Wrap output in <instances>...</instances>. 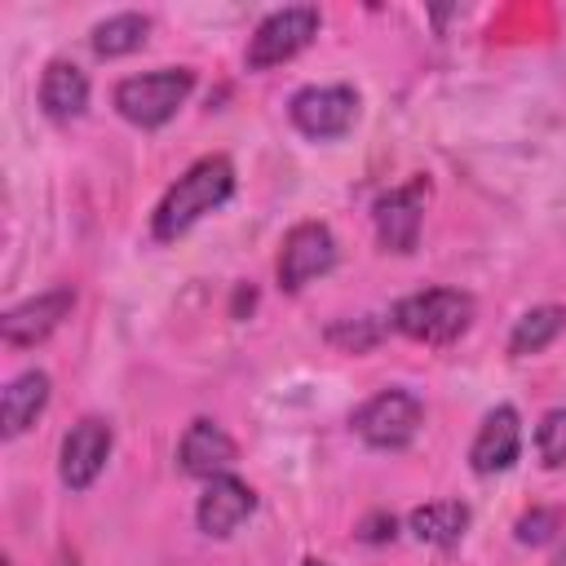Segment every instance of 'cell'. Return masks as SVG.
Returning <instances> with one entry per match:
<instances>
[{"label": "cell", "instance_id": "obj_1", "mask_svg": "<svg viewBox=\"0 0 566 566\" xmlns=\"http://www.w3.org/2000/svg\"><path fill=\"white\" fill-rule=\"evenodd\" d=\"M234 195V164L226 155H203L199 164H190L172 186L168 195L159 199L155 217H150V234L159 243H172L181 239L199 217H208L212 208H221L226 199Z\"/></svg>", "mask_w": 566, "mask_h": 566}, {"label": "cell", "instance_id": "obj_2", "mask_svg": "<svg viewBox=\"0 0 566 566\" xmlns=\"http://www.w3.org/2000/svg\"><path fill=\"white\" fill-rule=\"evenodd\" d=\"M394 332H402L407 340L420 345H451L455 336H464V327L473 323V296L460 287H424L411 292L394 305L389 314Z\"/></svg>", "mask_w": 566, "mask_h": 566}, {"label": "cell", "instance_id": "obj_3", "mask_svg": "<svg viewBox=\"0 0 566 566\" xmlns=\"http://www.w3.org/2000/svg\"><path fill=\"white\" fill-rule=\"evenodd\" d=\"M190 88H195L190 66H164V71L128 75V80L115 84V111L137 128H159L181 111Z\"/></svg>", "mask_w": 566, "mask_h": 566}, {"label": "cell", "instance_id": "obj_4", "mask_svg": "<svg viewBox=\"0 0 566 566\" xmlns=\"http://www.w3.org/2000/svg\"><path fill=\"white\" fill-rule=\"evenodd\" d=\"M354 433L367 442V447H376V451H398V447H407L416 433H420V424H424V402L411 394V389H380V394H371L358 411H354Z\"/></svg>", "mask_w": 566, "mask_h": 566}, {"label": "cell", "instance_id": "obj_5", "mask_svg": "<svg viewBox=\"0 0 566 566\" xmlns=\"http://www.w3.org/2000/svg\"><path fill=\"white\" fill-rule=\"evenodd\" d=\"M287 115L292 124L314 137V142H332V137H345L358 119V93L349 84H305L292 93L287 102Z\"/></svg>", "mask_w": 566, "mask_h": 566}, {"label": "cell", "instance_id": "obj_6", "mask_svg": "<svg viewBox=\"0 0 566 566\" xmlns=\"http://www.w3.org/2000/svg\"><path fill=\"white\" fill-rule=\"evenodd\" d=\"M314 35H318V9L314 4H292V9L270 13L248 40V71H270L287 57H296Z\"/></svg>", "mask_w": 566, "mask_h": 566}, {"label": "cell", "instance_id": "obj_7", "mask_svg": "<svg viewBox=\"0 0 566 566\" xmlns=\"http://www.w3.org/2000/svg\"><path fill=\"white\" fill-rule=\"evenodd\" d=\"M336 265V239L323 221H301L283 234L279 248V287L283 292H301L310 279L327 274Z\"/></svg>", "mask_w": 566, "mask_h": 566}, {"label": "cell", "instance_id": "obj_8", "mask_svg": "<svg viewBox=\"0 0 566 566\" xmlns=\"http://www.w3.org/2000/svg\"><path fill=\"white\" fill-rule=\"evenodd\" d=\"M424 203H429V181L411 177L394 190H385L371 208L376 217V239L385 243V252H411L420 239V221H424Z\"/></svg>", "mask_w": 566, "mask_h": 566}, {"label": "cell", "instance_id": "obj_9", "mask_svg": "<svg viewBox=\"0 0 566 566\" xmlns=\"http://www.w3.org/2000/svg\"><path fill=\"white\" fill-rule=\"evenodd\" d=\"M111 442H115V433H111L106 420H97V416L75 420L62 438V460H57L62 482L71 491H88L97 482V473L106 469V460H111Z\"/></svg>", "mask_w": 566, "mask_h": 566}, {"label": "cell", "instance_id": "obj_10", "mask_svg": "<svg viewBox=\"0 0 566 566\" xmlns=\"http://www.w3.org/2000/svg\"><path fill=\"white\" fill-rule=\"evenodd\" d=\"M71 310H75V292H71V287H49V292H40V296H31V301L4 310L0 336H4L9 345H18V349H31V345H40L44 336H53V332L62 327V318H71Z\"/></svg>", "mask_w": 566, "mask_h": 566}, {"label": "cell", "instance_id": "obj_11", "mask_svg": "<svg viewBox=\"0 0 566 566\" xmlns=\"http://www.w3.org/2000/svg\"><path fill=\"white\" fill-rule=\"evenodd\" d=\"M252 509H256L252 486H248L243 478H234V473H221V478H208V486H203V495H199V509H195V522H199L203 535L226 539V535L239 531V522H243Z\"/></svg>", "mask_w": 566, "mask_h": 566}, {"label": "cell", "instance_id": "obj_12", "mask_svg": "<svg viewBox=\"0 0 566 566\" xmlns=\"http://www.w3.org/2000/svg\"><path fill=\"white\" fill-rule=\"evenodd\" d=\"M177 460H181V469H186L190 478H203V482H208V478L230 473V464L239 460V447H234V438H230L217 420L199 416V420H190V429L181 433Z\"/></svg>", "mask_w": 566, "mask_h": 566}, {"label": "cell", "instance_id": "obj_13", "mask_svg": "<svg viewBox=\"0 0 566 566\" xmlns=\"http://www.w3.org/2000/svg\"><path fill=\"white\" fill-rule=\"evenodd\" d=\"M517 451H522V420H517L513 407H495L482 420V429H478V438L469 447V464H473V473L491 478V473L513 469Z\"/></svg>", "mask_w": 566, "mask_h": 566}, {"label": "cell", "instance_id": "obj_14", "mask_svg": "<svg viewBox=\"0 0 566 566\" xmlns=\"http://www.w3.org/2000/svg\"><path fill=\"white\" fill-rule=\"evenodd\" d=\"M40 106H44V115L57 119V124L80 119L84 106H88V75H84L75 62H62V57L49 62L44 75H40Z\"/></svg>", "mask_w": 566, "mask_h": 566}, {"label": "cell", "instance_id": "obj_15", "mask_svg": "<svg viewBox=\"0 0 566 566\" xmlns=\"http://www.w3.org/2000/svg\"><path fill=\"white\" fill-rule=\"evenodd\" d=\"M49 407V376L44 371H22L4 385V398H0V433L4 438H18L27 424H35V416Z\"/></svg>", "mask_w": 566, "mask_h": 566}, {"label": "cell", "instance_id": "obj_16", "mask_svg": "<svg viewBox=\"0 0 566 566\" xmlns=\"http://www.w3.org/2000/svg\"><path fill=\"white\" fill-rule=\"evenodd\" d=\"M407 526H411V535H416L420 544L451 548V544H460L464 531H469V509H464L460 500H433V504H420Z\"/></svg>", "mask_w": 566, "mask_h": 566}, {"label": "cell", "instance_id": "obj_17", "mask_svg": "<svg viewBox=\"0 0 566 566\" xmlns=\"http://www.w3.org/2000/svg\"><path fill=\"white\" fill-rule=\"evenodd\" d=\"M562 327H566V310H562V305H535V310H526V314L513 323V332H509V354H513V358L539 354L544 345L557 340Z\"/></svg>", "mask_w": 566, "mask_h": 566}, {"label": "cell", "instance_id": "obj_18", "mask_svg": "<svg viewBox=\"0 0 566 566\" xmlns=\"http://www.w3.org/2000/svg\"><path fill=\"white\" fill-rule=\"evenodd\" d=\"M150 35V18L146 13H115L106 22L93 27V53L97 57H124V53H137Z\"/></svg>", "mask_w": 566, "mask_h": 566}, {"label": "cell", "instance_id": "obj_19", "mask_svg": "<svg viewBox=\"0 0 566 566\" xmlns=\"http://www.w3.org/2000/svg\"><path fill=\"white\" fill-rule=\"evenodd\" d=\"M535 447H539V460L548 469H562L566 464V407H553L539 429H535Z\"/></svg>", "mask_w": 566, "mask_h": 566}, {"label": "cell", "instance_id": "obj_20", "mask_svg": "<svg viewBox=\"0 0 566 566\" xmlns=\"http://www.w3.org/2000/svg\"><path fill=\"white\" fill-rule=\"evenodd\" d=\"M376 336H380V332H376L367 318H358V323H336V327L327 332V340H336V345H349L354 354H358V349H367Z\"/></svg>", "mask_w": 566, "mask_h": 566}, {"label": "cell", "instance_id": "obj_21", "mask_svg": "<svg viewBox=\"0 0 566 566\" xmlns=\"http://www.w3.org/2000/svg\"><path fill=\"white\" fill-rule=\"evenodd\" d=\"M557 522H562L557 513H526V517L517 522V539H522V544H544V539L557 531Z\"/></svg>", "mask_w": 566, "mask_h": 566}, {"label": "cell", "instance_id": "obj_22", "mask_svg": "<svg viewBox=\"0 0 566 566\" xmlns=\"http://www.w3.org/2000/svg\"><path fill=\"white\" fill-rule=\"evenodd\" d=\"M305 566H327V562H305Z\"/></svg>", "mask_w": 566, "mask_h": 566}]
</instances>
